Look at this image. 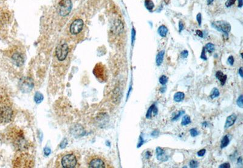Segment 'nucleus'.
Wrapping results in <instances>:
<instances>
[{"instance_id": "obj_30", "label": "nucleus", "mask_w": 243, "mask_h": 168, "mask_svg": "<svg viewBox=\"0 0 243 168\" xmlns=\"http://www.w3.org/2000/svg\"><path fill=\"white\" fill-rule=\"evenodd\" d=\"M189 165H190V167L192 168H196L198 167L199 165V163L197 162V161L192 160L190 162V163H189Z\"/></svg>"}, {"instance_id": "obj_27", "label": "nucleus", "mask_w": 243, "mask_h": 168, "mask_svg": "<svg viewBox=\"0 0 243 168\" xmlns=\"http://www.w3.org/2000/svg\"><path fill=\"white\" fill-rule=\"evenodd\" d=\"M237 104L238 107L242 108L243 107V95H241L237 100Z\"/></svg>"}, {"instance_id": "obj_16", "label": "nucleus", "mask_w": 243, "mask_h": 168, "mask_svg": "<svg viewBox=\"0 0 243 168\" xmlns=\"http://www.w3.org/2000/svg\"><path fill=\"white\" fill-rule=\"evenodd\" d=\"M164 54H165L164 50H161L160 52L158 53V54L157 55L156 58V63L157 66H159L162 64V63L163 60H164Z\"/></svg>"}, {"instance_id": "obj_23", "label": "nucleus", "mask_w": 243, "mask_h": 168, "mask_svg": "<svg viewBox=\"0 0 243 168\" xmlns=\"http://www.w3.org/2000/svg\"><path fill=\"white\" fill-rule=\"evenodd\" d=\"M204 48L206 49V51H207L209 53H212L215 50V45L213 44H212L211 43H208L206 45V46L204 47Z\"/></svg>"}, {"instance_id": "obj_48", "label": "nucleus", "mask_w": 243, "mask_h": 168, "mask_svg": "<svg viewBox=\"0 0 243 168\" xmlns=\"http://www.w3.org/2000/svg\"><path fill=\"white\" fill-rule=\"evenodd\" d=\"M153 111H154V115H157V114H158V109H157V107H156V106H154V107Z\"/></svg>"}, {"instance_id": "obj_22", "label": "nucleus", "mask_w": 243, "mask_h": 168, "mask_svg": "<svg viewBox=\"0 0 243 168\" xmlns=\"http://www.w3.org/2000/svg\"><path fill=\"white\" fill-rule=\"evenodd\" d=\"M191 123V119L190 117L187 115H185L183 117L182 119L181 124L182 126H187Z\"/></svg>"}, {"instance_id": "obj_45", "label": "nucleus", "mask_w": 243, "mask_h": 168, "mask_svg": "<svg viewBox=\"0 0 243 168\" xmlns=\"http://www.w3.org/2000/svg\"><path fill=\"white\" fill-rule=\"evenodd\" d=\"M151 157V153L149 151H146L145 153V158L146 159H149Z\"/></svg>"}, {"instance_id": "obj_26", "label": "nucleus", "mask_w": 243, "mask_h": 168, "mask_svg": "<svg viewBox=\"0 0 243 168\" xmlns=\"http://www.w3.org/2000/svg\"><path fill=\"white\" fill-rule=\"evenodd\" d=\"M159 81L160 84H161L162 85H165L168 82V78L165 75H162L159 78Z\"/></svg>"}, {"instance_id": "obj_29", "label": "nucleus", "mask_w": 243, "mask_h": 168, "mask_svg": "<svg viewBox=\"0 0 243 168\" xmlns=\"http://www.w3.org/2000/svg\"><path fill=\"white\" fill-rule=\"evenodd\" d=\"M190 133L191 136L193 137H196L199 135V132L196 128L191 129L190 130Z\"/></svg>"}, {"instance_id": "obj_8", "label": "nucleus", "mask_w": 243, "mask_h": 168, "mask_svg": "<svg viewBox=\"0 0 243 168\" xmlns=\"http://www.w3.org/2000/svg\"><path fill=\"white\" fill-rule=\"evenodd\" d=\"M69 49L66 43L60 44L56 49V55L59 61H64L68 54Z\"/></svg>"}, {"instance_id": "obj_13", "label": "nucleus", "mask_w": 243, "mask_h": 168, "mask_svg": "<svg viewBox=\"0 0 243 168\" xmlns=\"http://www.w3.org/2000/svg\"><path fill=\"white\" fill-rule=\"evenodd\" d=\"M123 29L124 27L122 23L120 22V21H116L115 23L114 24L112 29L114 33H116V34H119V33L123 30Z\"/></svg>"}, {"instance_id": "obj_42", "label": "nucleus", "mask_w": 243, "mask_h": 168, "mask_svg": "<svg viewBox=\"0 0 243 168\" xmlns=\"http://www.w3.org/2000/svg\"><path fill=\"white\" fill-rule=\"evenodd\" d=\"M159 131L158 130H155L153 131V132L151 133V136L152 137H157L159 136Z\"/></svg>"}, {"instance_id": "obj_50", "label": "nucleus", "mask_w": 243, "mask_h": 168, "mask_svg": "<svg viewBox=\"0 0 243 168\" xmlns=\"http://www.w3.org/2000/svg\"><path fill=\"white\" fill-rule=\"evenodd\" d=\"M242 157H239V158L238 159V164H239V163H240L241 165H242Z\"/></svg>"}, {"instance_id": "obj_33", "label": "nucleus", "mask_w": 243, "mask_h": 168, "mask_svg": "<svg viewBox=\"0 0 243 168\" xmlns=\"http://www.w3.org/2000/svg\"><path fill=\"white\" fill-rule=\"evenodd\" d=\"M200 57H201V59H202L203 60H205V61H206V60L207 59V58L206 55V49H205L204 48H203V49H202V53H201V55Z\"/></svg>"}, {"instance_id": "obj_12", "label": "nucleus", "mask_w": 243, "mask_h": 168, "mask_svg": "<svg viewBox=\"0 0 243 168\" xmlns=\"http://www.w3.org/2000/svg\"><path fill=\"white\" fill-rule=\"evenodd\" d=\"M237 119V115H236L235 113H233V114H232V115H229L227 118V120L226 121L224 128L225 129H228L230 127L232 126L235 124Z\"/></svg>"}, {"instance_id": "obj_10", "label": "nucleus", "mask_w": 243, "mask_h": 168, "mask_svg": "<svg viewBox=\"0 0 243 168\" xmlns=\"http://www.w3.org/2000/svg\"><path fill=\"white\" fill-rule=\"evenodd\" d=\"M84 23L82 19H77L72 23L70 26V32L72 35H77L83 28Z\"/></svg>"}, {"instance_id": "obj_25", "label": "nucleus", "mask_w": 243, "mask_h": 168, "mask_svg": "<svg viewBox=\"0 0 243 168\" xmlns=\"http://www.w3.org/2000/svg\"><path fill=\"white\" fill-rule=\"evenodd\" d=\"M154 106H155V104H153L149 107V109H148L146 113V118L147 119H150L151 118V114H152V112H153V109Z\"/></svg>"}, {"instance_id": "obj_44", "label": "nucleus", "mask_w": 243, "mask_h": 168, "mask_svg": "<svg viewBox=\"0 0 243 168\" xmlns=\"http://www.w3.org/2000/svg\"><path fill=\"white\" fill-rule=\"evenodd\" d=\"M196 34L198 35V37H199L201 38H203L204 37H203V33H202V31H201L199 30H197L196 31Z\"/></svg>"}, {"instance_id": "obj_41", "label": "nucleus", "mask_w": 243, "mask_h": 168, "mask_svg": "<svg viewBox=\"0 0 243 168\" xmlns=\"http://www.w3.org/2000/svg\"><path fill=\"white\" fill-rule=\"evenodd\" d=\"M44 152L45 155L46 156H48L51 153V149L49 148V147H45L44 149Z\"/></svg>"}, {"instance_id": "obj_6", "label": "nucleus", "mask_w": 243, "mask_h": 168, "mask_svg": "<svg viewBox=\"0 0 243 168\" xmlns=\"http://www.w3.org/2000/svg\"><path fill=\"white\" fill-rule=\"evenodd\" d=\"M17 162H18L17 164L18 167H29L33 166L32 159V158L26 153H21L17 159Z\"/></svg>"}, {"instance_id": "obj_52", "label": "nucleus", "mask_w": 243, "mask_h": 168, "mask_svg": "<svg viewBox=\"0 0 243 168\" xmlns=\"http://www.w3.org/2000/svg\"><path fill=\"white\" fill-rule=\"evenodd\" d=\"M131 87L130 86V89H129V91H128V95H127V97L128 98V97H129V95H130V92H131Z\"/></svg>"}, {"instance_id": "obj_38", "label": "nucleus", "mask_w": 243, "mask_h": 168, "mask_svg": "<svg viewBox=\"0 0 243 168\" xmlns=\"http://www.w3.org/2000/svg\"><path fill=\"white\" fill-rule=\"evenodd\" d=\"M227 62L231 66L233 65V64H234V58H233V56L229 57L227 59Z\"/></svg>"}, {"instance_id": "obj_20", "label": "nucleus", "mask_w": 243, "mask_h": 168, "mask_svg": "<svg viewBox=\"0 0 243 168\" xmlns=\"http://www.w3.org/2000/svg\"><path fill=\"white\" fill-rule=\"evenodd\" d=\"M145 6L147 10L149 11H152L154 8V4L151 0H145Z\"/></svg>"}, {"instance_id": "obj_9", "label": "nucleus", "mask_w": 243, "mask_h": 168, "mask_svg": "<svg viewBox=\"0 0 243 168\" xmlns=\"http://www.w3.org/2000/svg\"><path fill=\"white\" fill-rule=\"evenodd\" d=\"M19 88L24 93H29L33 89V83L32 80L29 78H23L19 82Z\"/></svg>"}, {"instance_id": "obj_21", "label": "nucleus", "mask_w": 243, "mask_h": 168, "mask_svg": "<svg viewBox=\"0 0 243 168\" xmlns=\"http://www.w3.org/2000/svg\"><path fill=\"white\" fill-rule=\"evenodd\" d=\"M43 100V95L42 93H41L39 92H36L35 95L34 96V100L37 103H40Z\"/></svg>"}, {"instance_id": "obj_40", "label": "nucleus", "mask_w": 243, "mask_h": 168, "mask_svg": "<svg viewBox=\"0 0 243 168\" xmlns=\"http://www.w3.org/2000/svg\"><path fill=\"white\" fill-rule=\"evenodd\" d=\"M66 144H67V139H64V140L62 141V142L61 143V144H60V147H61V148L63 149V148H65V147H66Z\"/></svg>"}, {"instance_id": "obj_1", "label": "nucleus", "mask_w": 243, "mask_h": 168, "mask_svg": "<svg viewBox=\"0 0 243 168\" xmlns=\"http://www.w3.org/2000/svg\"><path fill=\"white\" fill-rule=\"evenodd\" d=\"M80 156L76 151L63 152L58 156L56 166L63 168H75L79 166Z\"/></svg>"}, {"instance_id": "obj_47", "label": "nucleus", "mask_w": 243, "mask_h": 168, "mask_svg": "<svg viewBox=\"0 0 243 168\" xmlns=\"http://www.w3.org/2000/svg\"><path fill=\"white\" fill-rule=\"evenodd\" d=\"M238 8H242V6L243 5V2H242V0H238Z\"/></svg>"}, {"instance_id": "obj_14", "label": "nucleus", "mask_w": 243, "mask_h": 168, "mask_svg": "<svg viewBox=\"0 0 243 168\" xmlns=\"http://www.w3.org/2000/svg\"><path fill=\"white\" fill-rule=\"evenodd\" d=\"M216 77L219 80L221 83V86H224L227 80V75H224L223 72L219 71L216 73Z\"/></svg>"}, {"instance_id": "obj_37", "label": "nucleus", "mask_w": 243, "mask_h": 168, "mask_svg": "<svg viewBox=\"0 0 243 168\" xmlns=\"http://www.w3.org/2000/svg\"><path fill=\"white\" fill-rule=\"evenodd\" d=\"M181 57L182 58H186L188 57V52L187 50H183V51H182L181 52Z\"/></svg>"}, {"instance_id": "obj_32", "label": "nucleus", "mask_w": 243, "mask_h": 168, "mask_svg": "<svg viewBox=\"0 0 243 168\" xmlns=\"http://www.w3.org/2000/svg\"><path fill=\"white\" fill-rule=\"evenodd\" d=\"M144 140L143 139V137H142V136H140L139 137V142H138V144H137V148H139V147H140L142 146L144 144Z\"/></svg>"}, {"instance_id": "obj_53", "label": "nucleus", "mask_w": 243, "mask_h": 168, "mask_svg": "<svg viewBox=\"0 0 243 168\" xmlns=\"http://www.w3.org/2000/svg\"><path fill=\"white\" fill-rule=\"evenodd\" d=\"M207 124H208L206 122L202 123V126H203V127H206V126H207Z\"/></svg>"}, {"instance_id": "obj_7", "label": "nucleus", "mask_w": 243, "mask_h": 168, "mask_svg": "<svg viewBox=\"0 0 243 168\" xmlns=\"http://www.w3.org/2000/svg\"><path fill=\"white\" fill-rule=\"evenodd\" d=\"M72 9L71 0H62L59 4V13L60 15L65 17L68 15Z\"/></svg>"}, {"instance_id": "obj_39", "label": "nucleus", "mask_w": 243, "mask_h": 168, "mask_svg": "<svg viewBox=\"0 0 243 168\" xmlns=\"http://www.w3.org/2000/svg\"><path fill=\"white\" fill-rule=\"evenodd\" d=\"M219 168H229V167H231V165L229 163H224L221 164L219 166Z\"/></svg>"}, {"instance_id": "obj_18", "label": "nucleus", "mask_w": 243, "mask_h": 168, "mask_svg": "<svg viewBox=\"0 0 243 168\" xmlns=\"http://www.w3.org/2000/svg\"><path fill=\"white\" fill-rule=\"evenodd\" d=\"M168 31V30L167 28L164 25H162V26H159V28H158V33L159 34V35L162 37H165L167 36Z\"/></svg>"}, {"instance_id": "obj_49", "label": "nucleus", "mask_w": 243, "mask_h": 168, "mask_svg": "<svg viewBox=\"0 0 243 168\" xmlns=\"http://www.w3.org/2000/svg\"><path fill=\"white\" fill-rule=\"evenodd\" d=\"M165 91H166V88H165V87H161V88L160 89V92H162V93H164L165 92Z\"/></svg>"}, {"instance_id": "obj_43", "label": "nucleus", "mask_w": 243, "mask_h": 168, "mask_svg": "<svg viewBox=\"0 0 243 168\" xmlns=\"http://www.w3.org/2000/svg\"><path fill=\"white\" fill-rule=\"evenodd\" d=\"M184 24L182 23V21H179V32H181L182 30L184 29Z\"/></svg>"}, {"instance_id": "obj_15", "label": "nucleus", "mask_w": 243, "mask_h": 168, "mask_svg": "<svg viewBox=\"0 0 243 168\" xmlns=\"http://www.w3.org/2000/svg\"><path fill=\"white\" fill-rule=\"evenodd\" d=\"M12 59H13V61H14L15 64L18 66L23 64V58L18 53H15V54L12 56Z\"/></svg>"}, {"instance_id": "obj_3", "label": "nucleus", "mask_w": 243, "mask_h": 168, "mask_svg": "<svg viewBox=\"0 0 243 168\" xmlns=\"http://www.w3.org/2000/svg\"><path fill=\"white\" fill-rule=\"evenodd\" d=\"M86 164L90 168H106L108 165L105 160L97 155H90L86 158Z\"/></svg>"}, {"instance_id": "obj_24", "label": "nucleus", "mask_w": 243, "mask_h": 168, "mask_svg": "<svg viewBox=\"0 0 243 168\" xmlns=\"http://www.w3.org/2000/svg\"><path fill=\"white\" fill-rule=\"evenodd\" d=\"M219 95H220V93H219V90L217 88H216V87H215V88H213L212 89L210 97L211 98L213 99V98L218 97L219 96Z\"/></svg>"}, {"instance_id": "obj_5", "label": "nucleus", "mask_w": 243, "mask_h": 168, "mask_svg": "<svg viewBox=\"0 0 243 168\" xmlns=\"http://www.w3.org/2000/svg\"><path fill=\"white\" fill-rule=\"evenodd\" d=\"M212 26L213 28L218 31L223 32L226 35H228V33L231 30V24L225 21H215L212 23Z\"/></svg>"}, {"instance_id": "obj_35", "label": "nucleus", "mask_w": 243, "mask_h": 168, "mask_svg": "<svg viewBox=\"0 0 243 168\" xmlns=\"http://www.w3.org/2000/svg\"><path fill=\"white\" fill-rule=\"evenodd\" d=\"M206 152V150L205 149H202L197 152V155L199 157H203Z\"/></svg>"}, {"instance_id": "obj_31", "label": "nucleus", "mask_w": 243, "mask_h": 168, "mask_svg": "<svg viewBox=\"0 0 243 168\" xmlns=\"http://www.w3.org/2000/svg\"><path fill=\"white\" fill-rule=\"evenodd\" d=\"M184 113H185V111H179L178 112V113L177 114V115H175L172 118V121H176V120H178L180 118V117H181L182 115H183V114H184Z\"/></svg>"}, {"instance_id": "obj_19", "label": "nucleus", "mask_w": 243, "mask_h": 168, "mask_svg": "<svg viewBox=\"0 0 243 168\" xmlns=\"http://www.w3.org/2000/svg\"><path fill=\"white\" fill-rule=\"evenodd\" d=\"M229 143H230V139H229L228 136H224V137L222 138V139L221 140V149L225 148V147H226L228 146Z\"/></svg>"}, {"instance_id": "obj_11", "label": "nucleus", "mask_w": 243, "mask_h": 168, "mask_svg": "<svg viewBox=\"0 0 243 168\" xmlns=\"http://www.w3.org/2000/svg\"><path fill=\"white\" fill-rule=\"evenodd\" d=\"M156 157L160 162H166L168 160V157L166 155L164 150L160 147L156 148Z\"/></svg>"}, {"instance_id": "obj_36", "label": "nucleus", "mask_w": 243, "mask_h": 168, "mask_svg": "<svg viewBox=\"0 0 243 168\" xmlns=\"http://www.w3.org/2000/svg\"><path fill=\"white\" fill-rule=\"evenodd\" d=\"M196 19H197V21L198 23V24L199 26H201V23H202V16H201V13H198L196 16Z\"/></svg>"}, {"instance_id": "obj_17", "label": "nucleus", "mask_w": 243, "mask_h": 168, "mask_svg": "<svg viewBox=\"0 0 243 168\" xmlns=\"http://www.w3.org/2000/svg\"><path fill=\"white\" fill-rule=\"evenodd\" d=\"M185 98V94L182 92H178L174 95L173 100L175 102H181Z\"/></svg>"}, {"instance_id": "obj_46", "label": "nucleus", "mask_w": 243, "mask_h": 168, "mask_svg": "<svg viewBox=\"0 0 243 168\" xmlns=\"http://www.w3.org/2000/svg\"><path fill=\"white\" fill-rule=\"evenodd\" d=\"M238 73H239V75H240V77H241V78H242V77H243V73H242V68H240V69H239V71H238Z\"/></svg>"}, {"instance_id": "obj_4", "label": "nucleus", "mask_w": 243, "mask_h": 168, "mask_svg": "<svg viewBox=\"0 0 243 168\" xmlns=\"http://www.w3.org/2000/svg\"><path fill=\"white\" fill-rule=\"evenodd\" d=\"M94 75L97 78L99 81L103 82L106 80V72L105 66L101 63L97 64L94 67L93 70Z\"/></svg>"}, {"instance_id": "obj_28", "label": "nucleus", "mask_w": 243, "mask_h": 168, "mask_svg": "<svg viewBox=\"0 0 243 168\" xmlns=\"http://www.w3.org/2000/svg\"><path fill=\"white\" fill-rule=\"evenodd\" d=\"M136 30L134 29V28H133V29L131 30V44H132V46H134L135 40H136Z\"/></svg>"}, {"instance_id": "obj_34", "label": "nucleus", "mask_w": 243, "mask_h": 168, "mask_svg": "<svg viewBox=\"0 0 243 168\" xmlns=\"http://www.w3.org/2000/svg\"><path fill=\"white\" fill-rule=\"evenodd\" d=\"M236 1H237V0H227L226 3V7H227V8H228V7H231L235 3Z\"/></svg>"}, {"instance_id": "obj_2", "label": "nucleus", "mask_w": 243, "mask_h": 168, "mask_svg": "<svg viewBox=\"0 0 243 168\" xmlns=\"http://www.w3.org/2000/svg\"><path fill=\"white\" fill-rule=\"evenodd\" d=\"M13 117V110L10 101L6 98L0 99V123L10 122Z\"/></svg>"}, {"instance_id": "obj_51", "label": "nucleus", "mask_w": 243, "mask_h": 168, "mask_svg": "<svg viewBox=\"0 0 243 168\" xmlns=\"http://www.w3.org/2000/svg\"><path fill=\"white\" fill-rule=\"evenodd\" d=\"M214 0H207V4H210L213 2Z\"/></svg>"}]
</instances>
